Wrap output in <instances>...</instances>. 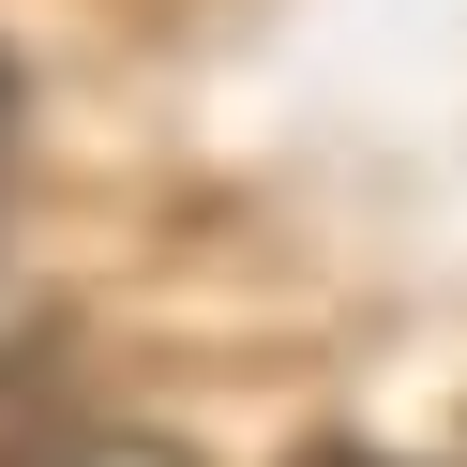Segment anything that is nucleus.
Returning <instances> with one entry per match:
<instances>
[{
	"mask_svg": "<svg viewBox=\"0 0 467 467\" xmlns=\"http://www.w3.org/2000/svg\"><path fill=\"white\" fill-rule=\"evenodd\" d=\"M0 467H196V452L151 437V422H46V437H16Z\"/></svg>",
	"mask_w": 467,
	"mask_h": 467,
	"instance_id": "1",
	"label": "nucleus"
},
{
	"mask_svg": "<svg viewBox=\"0 0 467 467\" xmlns=\"http://www.w3.org/2000/svg\"><path fill=\"white\" fill-rule=\"evenodd\" d=\"M302 467H392V452H302Z\"/></svg>",
	"mask_w": 467,
	"mask_h": 467,
	"instance_id": "3",
	"label": "nucleus"
},
{
	"mask_svg": "<svg viewBox=\"0 0 467 467\" xmlns=\"http://www.w3.org/2000/svg\"><path fill=\"white\" fill-rule=\"evenodd\" d=\"M16 121H31V76L0 61V182H16Z\"/></svg>",
	"mask_w": 467,
	"mask_h": 467,
	"instance_id": "2",
	"label": "nucleus"
}]
</instances>
